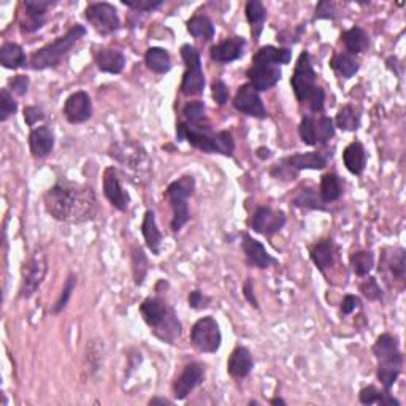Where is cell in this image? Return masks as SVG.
<instances>
[{"mask_svg": "<svg viewBox=\"0 0 406 406\" xmlns=\"http://www.w3.org/2000/svg\"><path fill=\"white\" fill-rule=\"evenodd\" d=\"M359 114L355 113V109L351 105H344L339 108L337 114V127L344 132H351L359 129Z\"/></svg>", "mask_w": 406, "mask_h": 406, "instance_id": "41", "label": "cell"}, {"mask_svg": "<svg viewBox=\"0 0 406 406\" xmlns=\"http://www.w3.org/2000/svg\"><path fill=\"white\" fill-rule=\"evenodd\" d=\"M64 116L70 124H83L92 116V100L87 92L76 91L64 103Z\"/></svg>", "mask_w": 406, "mask_h": 406, "instance_id": "17", "label": "cell"}, {"mask_svg": "<svg viewBox=\"0 0 406 406\" xmlns=\"http://www.w3.org/2000/svg\"><path fill=\"white\" fill-rule=\"evenodd\" d=\"M243 295H245V299L248 300L252 306H254V308H259V301H257L256 295H254V290H252V283H251V279H248V281L245 283Z\"/></svg>", "mask_w": 406, "mask_h": 406, "instance_id": "57", "label": "cell"}, {"mask_svg": "<svg viewBox=\"0 0 406 406\" xmlns=\"http://www.w3.org/2000/svg\"><path fill=\"white\" fill-rule=\"evenodd\" d=\"M241 248H243V252L246 259H248L249 262V265L256 268H268L270 265H273V263L278 262L275 257H272V254H268L265 246H263L261 241L252 238L249 233L243 235Z\"/></svg>", "mask_w": 406, "mask_h": 406, "instance_id": "20", "label": "cell"}, {"mask_svg": "<svg viewBox=\"0 0 406 406\" xmlns=\"http://www.w3.org/2000/svg\"><path fill=\"white\" fill-rule=\"evenodd\" d=\"M177 139L179 141H188L197 150L210 155H222L232 156L235 151L233 136L227 130L213 132L211 125L208 121L191 124V123H179L177 125Z\"/></svg>", "mask_w": 406, "mask_h": 406, "instance_id": "2", "label": "cell"}, {"mask_svg": "<svg viewBox=\"0 0 406 406\" xmlns=\"http://www.w3.org/2000/svg\"><path fill=\"white\" fill-rule=\"evenodd\" d=\"M103 194L107 200L119 211H127L130 205L129 192L121 184V178L118 170L114 167H108L103 173Z\"/></svg>", "mask_w": 406, "mask_h": 406, "instance_id": "15", "label": "cell"}, {"mask_svg": "<svg viewBox=\"0 0 406 406\" xmlns=\"http://www.w3.org/2000/svg\"><path fill=\"white\" fill-rule=\"evenodd\" d=\"M96 64L100 72L118 75L125 67V56L119 49H102L97 53Z\"/></svg>", "mask_w": 406, "mask_h": 406, "instance_id": "24", "label": "cell"}, {"mask_svg": "<svg viewBox=\"0 0 406 406\" xmlns=\"http://www.w3.org/2000/svg\"><path fill=\"white\" fill-rule=\"evenodd\" d=\"M310 257L319 272H326L327 268L333 265L335 259V246L332 240H321L312 246L310 251Z\"/></svg>", "mask_w": 406, "mask_h": 406, "instance_id": "28", "label": "cell"}, {"mask_svg": "<svg viewBox=\"0 0 406 406\" xmlns=\"http://www.w3.org/2000/svg\"><path fill=\"white\" fill-rule=\"evenodd\" d=\"M362 301L359 297H355V295H346V297L343 299L342 301V312L344 316L351 315V312H354L358 308H360Z\"/></svg>", "mask_w": 406, "mask_h": 406, "instance_id": "55", "label": "cell"}, {"mask_svg": "<svg viewBox=\"0 0 406 406\" xmlns=\"http://www.w3.org/2000/svg\"><path fill=\"white\" fill-rule=\"evenodd\" d=\"M359 400L362 405H381V406H400L397 398H394L391 392L378 391L375 386L364 387L359 394Z\"/></svg>", "mask_w": 406, "mask_h": 406, "instance_id": "37", "label": "cell"}, {"mask_svg": "<svg viewBox=\"0 0 406 406\" xmlns=\"http://www.w3.org/2000/svg\"><path fill=\"white\" fill-rule=\"evenodd\" d=\"M270 403H272V405H286V402H284L283 398H273Z\"/></svg>", "mask_w": 406, "mask_h": 406, "instance_id": "60", "label": "cell"}, {"mask_svg": "<svg viewBox=\"0 0 406 406\" xmlns=\"http://www.w3.org/2000/svg\"><path fill=\"white\" fill-rule=\"evenodd\" d=\"M132 270H134V279L136 286L143 284L148 273V259L141 248L132 249Z\"/></svg>", "mask_w": 406, "mask_h": 406, "instance_id": "42", "label": "cell"}, {"mask_svg": "<svg viewBox=\"0 0 406 406\" xmlns=\"http://www.w3.org/2000/svg\"><path fill=\"white\" fill-rule=\"evenodd\" d=\"M373 265H375V257L370 251H358L351 254V267H353V272L358 276H369V273L373 270Z\"/></svg>", "mask_w": 406, "mask_h": 406, "instance_id": "39", "label": "cell"}, {"mask_svg": "<svg viewBox=\"0 0 406 406\" xmlns=\"http://www.w3.org/2000/svg\"><path fill=\"white\" fill-rule=\"evenodd\" d=\"M321 199L324 203H332L339 200V197L343 195L342 181H339L338 175L335 173H326L321 178Z\"/></svg>", "mask_w": 406, "mask_h": 406, "instance_id": "38", "label": "cell"}, {"mask_svg": "<svg viewBox=\"0 0 406 406\" xmlns=\"http://www.w3.org/2000/svg\"><path fill=\"white\" fill-rule=\"evenodd\" d=\"M246 76H248L249 85L254 86L256 91L262 92L276 86L278 81L281 80L283 72L281 69H279V65L254 62V60H252V65L248 69V72H246Z\"/></svg>", "mask_w": 406, "mask_h": 406, "instance_id": "13", "label": "cell"}, {"mask_svg": "<svg viewBox=\"0 0 406 406\" xmlns=\"http://www.w3.org/2000/svg\"><path fill=\"white\" fill-rule=\"evenodd\" d=\"M29 148L32 156L37 159L46 157L54 148V134L48 125H40L30 130Z\"/></svg>", "mask_w": 406, "mask_h": 406, "instance_id": "21", "label": "cell"}, {"mask_svg": "<svg viewBox=\"0 0 406 406\" xmlns=\"http://www.w3.org/2000/svg\"><path fill=\"white\" fill-rule=\"evenodd\" d=\"M183 114L186 118V123L197 124L205 121V103L197 100V102H189L188 105L183 108Z\"/></svg>", "mask_w": 406, "mask_h": 406, "instance_id": "46", "label": "cell"}, {"mask_svg": "<svg viewBox=\"0 0 406 406\" xmlns=\"http://www.w3.org/2000/svg\"><path fill=\"white\" fill-rule=\"evenodd\" d=\"M181 58L186 64V72L181 81V94L186 97L202 96L205 91V75L202 70L200 53L194 46L183 45L181 46Z\"/></svg>", "mask_w": 406, "mask_h": 406, "instance_id": "8", "label": "cell"}, {"mask_svg": "<svg viewBox=\"0 0 406 406\" xmlns=\"http://www.w3.org/2000/svg\"><path fill=\"white\" fill-rule=\"evenodd\" d=\"M56 2L51 0H26L23 3L24 19H21V29L26 32H35L45 24L46 12L54 7Z\"/></svg>", "mask_w": 406, "mask_h": 406, "instance_id": "18", "label": "cell"}, {"mask_svg": "<svg viewBox=\"0 0 406 406\" xmlns=\"http://www.w3.org/2000/svg\"><path fill=\"white\" fill-rule=\"evenodd\" d=\"M191 343L194 344L195 349H199L200 353L206 354H215L221 348L222 343V335L219 324L213 316L200 317L191 330Z\"/></svg>", "mask_w": 406, "mask_h": 406, "instance_id": "9", "label": "cell"}, {"mask_svg": "<svg viewBox=\"0 0 406 406\" xmlns=\"http://www.w3.org/2000/svg\"><path fill=\"white\" fill-rule=\"evenodd\" d=\"M294 205L299 208H308V210H326L321 194H317L315 189L306 188L300 191V194L294 199Z\"/></svg>", "mask_w": 406, "mask_h": 406, "instance_id": "40", "label": "cell"}, {"mask_svg": "<svg viewBox=\"0 0 406 406\" xmlns=\"http://www.w3.org/2000/svg\"><path fill=\"white\" fill-rule=\"evenodd\" d=\"M389 254L384 252L381 257L380 268H387L389 273L397 279V281H405L406 278V252L403 248H389L386 249Z\"/></svg>", "mask_w": 406, "mask_h": 406, "instance_id": "23", "label": "cell"}, {"mask_svg": "<svg viewBox=\"0 0 406 406\" xmlns=\"http://www.w3.org/2000/svg\"><path fill=\"white\" fill-rule=\"evenodd\" d=\"M373 354L378 360V380L381 381L384 391L391 392L403 369V355L398 339L391 333H382L373 344Z\"/></svg>", "mask_w": 406, "mask_h": 406, "instance_id": "4", "label": "cell"}, {"mask_svg": "<svg viewBox=\"0 0 406 406\" xmlns=\"http://www.w3.org/2000/svg\"><path fill=\"white\" fill-rule=\"evenodd\" d=\"M284 226H286V215L268 206L257 208L251 219V227L254 229V232L267 235V237L279 232Z\"/></svg>", "mask_w": 406, "mask_h": 406, "instance_id": "16", "label": "cell"}, {"mask_svg": "<svg viewBox=\"0 0 406 406\" xmlns=\"http://www.w3.org/2000/svg\"><path fill=\"white\" fill-rule=\"evenodd\" d=\"M188 32L194 37L203 42H210L215 37V26H213L211 19L205 15H195L188 21Z\"/></svg>", "mask_w": 406, "mask_h": 406, "instance_id": "36", "label": "cell"}, {"mask_svg": "<svg viewBox=\"0 0 406 406\" xmlns=\"http://www.w3.org/2000/svg\"><path fill=\"white\" fill-rule=\"evenodd\" d=\"M145 64L146 67L155 73H167L172 69V59L170 54L164 48L152 46L145 53Z\"/></svg>", "mask_w": 406, "mask_h": 406, "instance_id": "33", "label": "cell"}, {"mask_svg": "<svg viewBox=\"0 0 406 406\" xmlns=\"http://www.w3.org/2000/svg\"><path fill=\"white\" fill-rule=\"evenodd\" d=\"M246 42L243 37L227 38L210 49V56L218 64H230L240 59L245 53Z\"/></svg>", "mask_w": 406, "mask_h": 406, "instance_id": "19", "label": "cell"}, {"mask_svg": "<svg viewBox=\"0 0 406 406\" xmlns=\"http://www.w3.org/2000/svg\"><path fill=\"white\" fill-rule=\"evenodd\" d=\"M359 289H360L362 295H364L365 299L371 300V301H376V300L382 299V290L380 288V284H378L376 278H373V276L365 278L364 281L360 283Z\"/></svg>", "mask_w": 406, "mask_h": 406, "instance_id": "48", "label": "cell"}, {"mask_svg": "<svg viewBox=\"0 0 406 406\" xmlns=\"http://www.w3.org/2000/svg\"><path fill=\"white\" fill-rule=\"evenodd\" d=\"M16 112H18V103L15 102L13 96L5 87V89L0 91V121L5 123Z\"/></svg>", "mask_w": 406, "mask_h": 406, "instance_id": "45", "label": "cell"}, {"mask_svg": "<svg viewBox=\"0 0 406 406\" xmlns=\"http://www.w3.org/2000/svg\"><path fill=\"white\" fill-rule=\"evenodd\" d=\"M188 301H189V306L192 310L200 311V310H205V308H208V306H210L211 299L208 297V295L203 294L202 290H192L188 297Z\"/></svg>", "mask_w": 406, "mask_h": 406, "instance_id": "50", "label": "cell"}, {"mask_svg": "<svg viewBox=\"0 0 406 406\" xmlns=\"http://www.w3.org/2000/svg\"><path fill=\"white\" fill-rule=\"evenodd\" d=\"M164 2L162 0H123V5L129 7L132 10H136V12H152L161 7Z\"/></svg>", "mask_w": 406, "mask_h": 406, "instance_id": "49", "label": "cell"}, {"mask_svg": "<svg viewBox=\"0 0 406 406\" xmlns=\"http://www.w3.org/2000/svg\"><path fill=\"white\" fill-rule=\"evenodd\" d=\"M10 89H12L15 94L18 96H26L27 89H29V78H27L26 75H18L15 76V78L10 80Z\"/></svg>", "mask_w": 406, "mask_h": 406, "instance_id": "53", "label": "cell"}, {"mask_svg": "<svg viewBox=\"0 0 406 406\" xmlns=\"http://www.w3.org/2000/svg\"><path fill=\"white\" fill-rule=\"evenodd\" d=\"M342 42L344 43V46H346V53L353 54V56L365 53L367 49L370 48V37L359 26H354L351 27L349 30L343 32Z\"/></svg>", "mask_w": 406, "mask_h": 406, "instance_id": "27", "label": "cell"}, {"mask_svg": "<svg viewBox=\"0 0 406 406\" xmlns=\"http://www.w3.org/2000/svg\"><path fill=\"white\" fill-rule=\"evenodd\" d=\"M46 273L48 259L45 251L42 248H35L32 251V254L27 257V261L23 263V268H21L19 297L30 299L32 295L40 289L42 283L45 281Z\"/></svg>", "mask_w": 406, "mask_h": 406, "instance_id": "7", "label": "cell"}, {"mask_svg": "<svg viewBox=\"0 0 406 406\" xmlns=\"http://www.w3.org/2000/svg\"><path fill=\"white\" fill-rule=\"evenodd\" d=\"M205 381V367L199 362H191L179 373V376L173 382V395L177 400L188 398L191 392L197 386Z\"/></svg>", "mask_w": 406, "mask_h": 406, "instance_id": "12", "label": "cell"}, {"mask_svg": "<svg viewBox=\"0 0 406 406\" xmlns=\"http://www.w3.org/2000/svg\"><path fill=\"white\" fill-rule=\"evenodd\" d=\"M86 35V27L81 24H75L67 30V34L56 38V40L48 43L32 54L30 67L34 70H46L58 67L62 62V59L70 53V49L75 46V43L81 40Z\"/></svg>", "mask_w": 406, "mask_h": 406, "instance_id": "5", "label": "cell"}, {"mask_svg": "<svg viewBox=\"0 0 406 406\" xmlns=\"http://www.w3.org/2000/svg\"><path fill=\"white\" fill-rule=\"evenodd\" d=\"M330 67L335 73L342 78H353L359 72L360 62L359 59L349 53H337L330 60Z\"/></svg>", "mask_w": 406, "mask_h": 406, "instance_id": "31", "label": "cell"}, {"mask_svg": "<svg viewBox=\"0 0 406 406\" xmlns=\"http://www.w3.org/2000/svg\"><path fill=\"white\" fill-rule=\"evenodd\" d=\"M315 132H316V143L326 145L328 140L333 139L335 135V124L332 118L319 116L315 118Z\"/></svg>", "mask_w": 406, "mask_h": 406, "instance_id": "43", "label": "cell"}, {"mask_svg": "<svg viewBox=\"0 0 406 406\" xmlns=\"http://www.w3.org/2000/svg\"><path fill=\"white\" fill-rule=\"evenodd\" d=\"M43 119H45V113H43L42 108L34 107V105L24 108V121L29 127H34L38 121H43Z\"/></svg>", "mask_w": 406, "mask_h": 406, "instance_id": "52", "label": "cell"}, {"mask_svg": "<svg viewBox=\"0 0 406 406\" xmlns=\"http://www.w3.org/2000/svg\"><path fill=\"white\" fill-rule=\"evenodd\" d=\"M211 94H213V98H215V102L218 103V105L222 107V105H226L227 100H229V87L226 83H224V81L218 80L211 86Z\"/></svg>", "mask_w": 406, "mask_h": 406, "instance_id": "51", "label": "cell"}, {"mask_svg": "<svg viewBox=\"0 0 406 406\" xmlns=\"http://www.w3.org/2000/svg\"><path fill=\"white\" fill-rule=\"evenodd\" d=\"M195 191V178L192 175H184V177L178 178L177 181L168 184L166 191V197L170 202V206L173 210L172 219V230L173 232H179L186 224L189 222L191 213H189V197H192Z\"/></svg>", "mask_w": 406, "mask_h": 406, "instance_id": "6", "label": "cell"}, {"mask_svg": "<svg viewBox=\"0 0 406 406\" xmlns=\"http://www.w3.org/2000/svg\"><path fill=\"white\" fill-rule=\"evenodd\" d=\"M252 367H254V360H252L249 349L243 346L235 348L227 360V371L235 380H243L248 376L252 371Z\"/></svg>", "mask_w": 406, "mask_h": 406, "instance_id": "22", "label": "cell"}, {"mask_svg": "<svg viewBox=\"0 0 406 406\" xmlns=\"http://www.w3.org/2000/svg\"><path fill=\"white\" fill-rule=\"evenodd\" d=\"M324 102H326V92H324L322 87L317 86V89L312 92V96L310 97V108L315 113H322L324 112Z\"/></svg>", "mask_w": 406, "mask_h": 406, "instance_id": "54", "label": "cell"}, {"mask_svg": "<svg viewBox=\"0 0 406 406\" xmlns=\"http://www.w3.org/2000/svg\"><path fill=\"white\" fill-rule=\"evenodd\" d=\"M335 5L332 2H319L316 7V19L335 18Z\"/></svg>", "mask_w": 406, "mask_h": 406, "instance_id": "56", "label": "cell"}, {"mask_svg": "<svg viewBox=\"0 0 406 406\" xmlns=\"http://www.w3.org/2000/svg\"><path fill=\"white\" fill-rule=\"evenodd\" d=\"M233 107L237 108L240 113L248 114L251 118H267V109L263 107L259 91H256L254 86H251L249 83L238 87L237 96L233 98Z\"/></svg>", "mask_w": 406, "mask_h": 406, "instance_id": "14", "label": "cell"}, {"mask_svg": "<svg viewBox=\"0 0 406 406\" xmlns=\"http://www.w3.org/2000/svg\"><path fill=\"white\" fill-rule=\"evenodd\" d=\"M299 134L300 139L305 145L315 146L316 143V132H315V118L312 116H303L301 123L299 125Z\"/></svg>", "mask_w": 406, "mask_h": 406, "instance_id": "47", "label": "cell"}, {"mask_svg": "<svg viewBox=\"0 0 406 406\" xmlns=\"http://www.w3.org/2000/svg\"><path fill=\"white\" fill-rule=\"evenodd\" d=\"M290 56H292L290 49L268 45V46H262L259 51L252 56V60H254V62L286 65L290 62Z\"/></svg>", "mask_w": 406, "mask_h": 406, "instance_id": "35", "label": "cell"}, {"mask_svg": "<svg viewBox=\"0 0 406 406\" xmlns=\"http://www.w3.org/2000/svg\"><path fill=\"white\" fill-rule=\"evenodd\" d=\"M86 19L102 35H109L121 27L118 10L108 2H96L87 5L85 10Z\"/></svg>", "mask_w": 406, "mask_h": 406, "instance_id": "11", "label": "cell"}, {"mask_svg": "<svg viewBox=\"0 0 406 406\" xmlns=\"http://www.w3.org/2000/svg\"><path fill=\"white\" fill-rule=\"evenodd\" d=\"M0 64L10 70L26 67L27 58L23 46L13 42L3 43L2 48H0Z\"/></svg>", "mask_w": 406, "mask_h": 406, "instance_id": "29", "label": "cell"}, {"mask_svg": "<svg viewBox=\"0 0 406 406\" xmlns=\"http://www.w3.org/2000/svg\"><path fill=\"white\" fill-rule=\"evenodd\" d=\"M48 215L59 222L81 224L97 215V197L91 186L59 179L43 195Z\"/></svg>", "mask_w": 406, "mask_h": 406, "instance_id": "1", "label": "cell"}, {"mask_svg": "<svg viewBox=\"0 0 406 406\" xmlns=\"http://www.w3.org/2000/svg\"><path fill=\"white\" fill-rule=\"evenodd\" d=\"M112 157L116 159V161L121 164H127L129 167H136L140 166L141 161L146 157V155L145 151L136 145L118 143L113 148Z\"/></svg>", "mask_w": 406, "mask_h": 406, "instance_id": "32", "label": "cell"}, {"mask_svg": "<svg viewBox=\"0 0 406 406\" xmlns=\"http://www.w3.org/2000/svg\"><path fill=\"white\" fill-rule=\"evenodd\" d=\"M150 405H172V402L166 397H155L150 400Z\"/></svg>", "mask_w": 406, "mask_h": 406, "instance_id": "58", "label": "cell"}, {"mask_svg": "<svg viewBox=\"0 0 406 406\" xmlns=\"http://www.w3.org/2000/svg\"><path fill=\"white\" fill-rule=\"evenodd\" d=\"M75 288H76V276L75 275H69L67 281H65V284H64L62 292H60L58 301L53 306V310H51L53 315H59V312L69 305V301H70V299H72V295H73Z\"/></svg>", "mask_w": 406, "mask_h": 406, "instance_id": "44", "label": "cell"}, {"mask_svg": "<svg viewBox=\"0 0 406 406\" xmlns=\"http://www.w3.org/2000/svg\"><path fill=\"white\" fill-rule=\"evenodd\" d=\"M343 162L353 175H362L367 166V152L360 141H353L343 151Z\"/></svg>", "mask_w": 406, "mask_h": 406, "instance_id": "26", "label": "cell"}, {"mask_svg": "<svg viewBox=\"0 0 406 406\" xmlns=\"http://www.w3.org/2000/svg\"><path fill=\"white\" fill-rule=\"evenodd\" d=\"M140 315L143 316L146 326L159 339L168 344H175L183 333V326L175 312L173 306H170L161 297H150L140 305Z\"/></svg>", "mask_w": 406, "mask_h": 406, "instance_id": "3", "label": "cell"}, {"mask_svg": "<svg viewBox=\"0 0 406 406\" xmlns=\"http://www.w3.org/2000/svg\"><path fill=\"white\" fill-rule=\"evenodd\" d=\"M245 12H246V19H248V23L251 26L252 38L257 42L262 35L263 24H265L267 10L265 7H263L261 0H249V2L246 3Z\"/></svg>", "mask_w": 406, "mask_h": 406, "instance_id": "30", "label": "cell"}, {"mask_svg": "<svg viewBox=\"0 0 406 406\" xmlns=\"http://www.w3.org/2000/svg\"><path fill=\"white\" fill-rule=\"evenodd\" d=\"M141 233L146 241V246L155 256L161 254V245H162V233L157 229L156 215L152 210H148L145 213L143 222H141Z\"/></svg>", "mask_w": 406, "mask_h": 406, "instance_id": "25", "label": "cell"}, {"mask_svg": "<svg viewBox=\"0 0 406 406\" xmlns=\"http://www.w3.org/2000/svg\"><path fill=\"white\" fill-rule=\"evenodd\" d=\"M257 156H259L261 159H268L272 155H270V150H267V148H259V150H257Z\"/></svg>", "mask_w": 406, "mask_h": 406, "instance_id": "59", "label": "cell"}, {"mask_svg": "<svg viewBox=\"0 0 406 406\" xmlns=\"http://www.w3.org/2000/svg\"><path fill=\"white\" fill-rule=\"evenodd\" d=\"M286 162L294 170H322L327 167L328 161L321 152H305V155L290 156Z\"/></svg>", "mask_w": 406, "mask_h": 406, "instance_id": "34", "label": "cell"}, {"mask_svg": "<svg viewBox=\"0 0 406 406\" xmlns=\"http://www.w3.org/2000/svg\"><path fill=\"white\" fill-rule=\"evenodd\" d=\"M316 78L317 76L315 69H312L310 54L308 51H303L297 59L292 80H290V86H292L294 94L300 103L308 102L312 92L317 89Z\"/></svg>", "mask_w": 406, "mask_h": 406, "instance_id": "10", "label": "cell"}]
</instances>
